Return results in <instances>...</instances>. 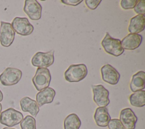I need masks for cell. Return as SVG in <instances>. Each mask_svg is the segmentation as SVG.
Wrapping results in <instances>:
<instances>
[{"instance_id":"obj_21","label":"cell","mask_w":145,"mask_h":129,"mask_svg":"<svg viewBox=\"0 0 145 129\" xmlns=\"http://www.w3.org/2000/svg\"><path fill=\"white\" fill-rule=\"evenodd\" d=\"M22 129H36V119L31 115H27L20 122Z\"/></svg>"},{"instance_id":"obj_17","label":"cell","mask_w":145,"mask_h":129,"mask_svg":"<svg viewBox=\"0 0 145 129\" xmlns=\"http://www.w3.org/2000/svg\"><path fill=\"white\" fill-rule=\"evenodd\" d=\"M21 109L24 112L30 113L32 116H36L39 112V106L36 101L28 97H24L20 101Z\"/></svg>"},{"instance_id":"obj_19","label":"cell","mask_w":145,"mask_h":129,"mask_svg":"<svg viewBox=\"0 0 145 129\" xmlns=\"http://www.w3.org/2000/svg\"><path fill=\"white\" fill-rule=\"evenodd\" d=\"M81 124L80 119L74 113L68 115L63 121L64 129H79Z\"/></svg>"},{"instance_id":"obj_7","label":"cell","mask_w":145,"mask_h":129,"mask_svg":"<svg viewBox=\"0 0 145 129\" xmlns=\"http://www.w3.org/2000/svg\"><path fill=\"white\" fill-rule=\"evenodd\" d=\"M54 61L53 51L48 52H37L32 57L31 63L33 66L36 67L47 68L53 64Z\"/></svg>"},{"instance_id":"obj_24","label":"cell","mask_w":145,"mask_h":129,"mask_svg":"<svg viewBox=\"0 0 145 129\" xmlns=\"http://www.w3.org/2000/svg\"><path fill=\"white\" fill-rule=\"evenodd\" d=\"M134 11L138 15H144L145 14V1H138L137 4L134 8Z\"/></svg>"},{"instance_id":"obj_4","label":"cell","mask_w":145,"mask_h":129,"mask_svg":"<svg viewBox=\"0 0 145 129\" xmlns=\"http://www.w3.org/2000/svg\"><path fill=\"white\" fill-rule=\"evenodd\" d=\"M32 82L38 91L48 88L51 81V74L48 68H38L32 78Z\"/></svg>"},{"instance_id":"obj_28","label":"cell","mask_w":145,"mask_h":129,"mask_svg":"<svg viewBox=\"0 0 145 129\" xmlns=\"http://www.w3.org/2000/svg\"><path fill=\"white\" fill-rule=\"evenodd\" d=\"M2 104L0 103V114L2 111Z\"/></svg>"},{"instance_id":"obj_25","label":"cell","mask_w":145,"mask_h":129,"mask_svg":"<svg viewBox=\"0 0 145 129\" xmlns=\"http://www.w3.org/2000/svg\"><path fill=\"white\" fill-rule=\"evenodd\" d=\"M85 4L90 10L96 9L101 2V0H86Z\"/></svg>"},{"instance_id":"obj_10","label":"cell","mask_w":145,"mask_h":129,"mask_svg":"<svg viewBox=\"0 0 145 129\" xmlns=\"http://www.w3.org/2000/svg\"><path fill=\"white\" fill-rule=\"evenodd\" d=\"M23 10L31 20H38L41 17L42 6L36 0H25Z\"/></svg>"},{"instance_id":"obj_13","label":"cell","mask_w":145,"mask_h":129,"mask_svg":"<svg viewBox=\"0 0 145 129\" xmlns=\"http://www.w3.org/2000/svg\"><path fill=\"white\" fill-rule=\"evenodd\" d=\"M142 40L143 37L141 35L129 34L123 38L121 42L123 49L127 50H134L140 45Z\"/></svg>"},{"instance_id":"obj_18","label":"cell","mask_w":145,"mask_h":129,"mask_svg":"<svg viewBox=\"0 0 145 129\" xmlns=\"http://www.w3.org/2000/svg\"><path fill=\"white\" fill-rule=\"evenodd\" d=\"M145 72L140 70L133 74L130 83V89L131 91L136 92L144 89Z\"/></svg>"},{"instance_id":"obj_23","label":"cell","mask_w":145,"mask_h":129,"mask_svg":"<svg viewBox=\"0 0 145 129\" xmlns=\"http://www.w3.org/2000/svg\"><path fill=\"white\" fill-rule=\"evenodd\" d=\"M108 129H126L118 119H110L108 124Z\"/></svg>"},{"instance_id":"obj_16","label":"cell","mask_w":145,"mask_h":129,"mask_svg":"<svg viewBox=\"0 0 145 129\" xmlns=\"http://www.w3.org/2000/svg\"><path fill=\"white\" fill-rule=\"evenodd\" d=\"M93 118L96 124L102 127L108 126V123L111 119L108 109L106 107H97L94 113Z\"/></svg>"},{"instance_id":"obj_22","label":"cell","mask_w":145,"mask_h":129,"mask_svg":"<svg viewBox=\"0 0 145 129\" xmlns=\"http://www.w3.org/2000/svg\"><path fill=\"white\" fill-rule=\"evenodd\" d=\"M138 2V0H122L121 1L120 5L123 9H132L134 8Z\"/></svg>"},{"instance_id":"obj_20","label":"cell","mask_w":145,"mask_h":129,"mask_svg":"<svg viewBox=\"0 0 145 129\" xmlns=\"http://www.w3.org/2000/svg\"><path fill=\"white\" fill-rule=\"evenodd\" d=\"M129 102L131 106L142 107L145 105V91H138L131 94L129 97Z\"/></svg>"},{"instance_id":"obj_9","label":"cell","mask_w":145,"mask_h":129,"mask_svg":"<svg viewBox=\"0 0 145 129\" xmlns=\"http://www.w3.org/2000/svg\"><path fill=\"white\" fill-rule=\"evenodd\" d=\"M0 26L1 44L5 47H8L14 40L15 31L10 23L1 21Z\"/></svg>"},{"instance_id":"obj_27","label":"cell","mask_w":145,"mask_h":129,"mask_svg":"<svg viewBox=\"0 0 145 129\" xmlns=\"http://www.w3.org/2000/svg\"><path fill=\"white\" fill-rule=\"evenodd\" d=\"M3 93L1 91V90H0V102H1L3 100Z\"/></svg>"},{"instance_id":"obj_29","label":"cell","mask_w":145,"mask_h":129,"mask_svg":"<svg viewBox=\"0 0 145 129\" xmlns=\"http://www.w3.org/2000/svg\"><path fill=\"white\" fill-rule=\"evenodd\" d=\"M2 129H15V128H10V127H4Z\"/></svg>"},{"instance_id":"obj_1","label":"cell","mask_w":145,"mask_h":129,"mask_svg":"<svg viewBox=\"0 0 145 129\" xmlns=\"http://www.w3.org/2000/svg\"><path fill=\"white\" fill-rule=\"evenodd\" d=\"M88 70L85 64H72L66 70L64 76L68 82H77L86 78Z\"/></svg>"},{"instance_id":"obj_3","label":"cell","mask_w":145,"mask_h":129,"mask_svg":"<svg viewBox=\"0 0 145 129\" xmlns=\"http://www.w3.org/2000/svg\"><path fill=\"white\" fill-rule=\"evenodd\" d=\"M23 119L22 113L11 107L3 111L0 114V123L9 127L20 123Z\"/></svg>"},{"instance_id":"obj_12","label":"cell","mask_w":145,"mask_h":129,"mask_svg":"<svg viewBox=\"0 0 145 129\" xmlns=\"http://www.w3.org/2000/svg\"><path fill=\"white\" fill-rule=\"evenodd\" d=\"M119 120L126 129H135L138 118L130 108H125L121 111Z\"/></svg>"},{"instance_id":"obj_5","label":"cell","mask_w":145,"mask_h":129,"mask_svg":"<svg viewBox=\"0 0 145 129\" xmlns=\"http://www.w3.org/2000/svg\"><path fill=\"white\" fill-rule=\"evenodd\" d=\"M22 72L17 68L8 67L0 74V82L3 86H12L20 80Z\"/></svg>"},{"instance_id":"obj_26","label":"cell","mask_w":145,"mask_h":129,"mask_svg":"<svg viewBox=\"0 0 145 129\" xmlns=\"http://www.w3.org/2000/svg\"><path fill=\"white\" fill-rule=\"evenodd\" d=\"M61 2H62L65 5L76 6L79 5L83 1L82 0H61Z\"/></svg>"},{"instance_id":"obj_8","label":"cell","mask_w":145,"mask_h":129,"mask_svg":"<svg viewBox=\"0 0 145 129\" xmlns=\"http://www.w3.org/2000/svg\"><path fill=\"white\" fill-rule=\"evenodd\" d=\"M92 89L93 101L99 107H106L109 104V92L104 86L102 85H92Z\"/></svg>"},{"instance_id":"obj_6","label":"cell","mask_w":145,"mask_h":129,"mask_svg":"<svg viewBox=\"0 0 145 129\" xmlns=\"http://www.w3.org/2000/svg\"><path fill=\"white\" fill-rule=\"evenodd\" d=\"M11 26L15 32L22 36L31 35L34 30L33 26L27 18L16 16L12 21Z\"/></svg>"},{"instance_id":"obj_11","label":"cell","mask_w":145,"mask_h":129,"mask_svg":"<svg viewBox=\"0 0 145 129\" xmlns=\"http://www.w3.org/2000/svg\"><path fill=\"white\" fill-rule=\"evenodd\" d=\"M101 74L104 81L113 85L118 84L120 78L119 72L110 64H106L101 67Z\"/></svg>"},{"instance_id":"obj_15","label":"cell","mask_w":145,"mask_h":129,"mask_svg":"<svg viewBox=\"0 0 145 129\" xmlns=\"http://www.w3.org/2000/svg\"><path fill=\"white\" fill-rule=\"evenodd\" d=\"M56 95V91L52 88L48 87L37 93L36 95V102L39 106L53 102Z\"/></svg>"},{"instance_id":"obj_14","label":"cell","mask_w":145,"mask_h":129,"mask_svg":"<svg viewBox=\"0 0 145 129\" xmlns=\"http://www.w3.org/2000/svg\"><path fill=\"white\" fill-rule=\"evenodd\" d=\"M145 27V15H137L131 18L129 22L128 31L130 34H136L142 32Z\"/></svg>"},{"instance_id":"obj_2","label":"cell","mask_w":145,"mask_h":129,"mask_svg":"<svg viewBox=\"0 0 145 129\" xmlns=\"http://www.w3.org/2000/svg\"><path fill=\"white\" fill-rule=\"evenodd\" d=\"M101 44L107 53L114 56H119L124 52V49L122 46L121 40L112 38L108 32L106 33Z\"/></svg>"}]
</instances>
